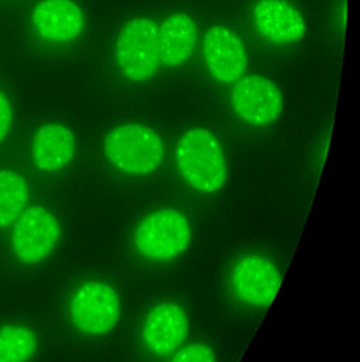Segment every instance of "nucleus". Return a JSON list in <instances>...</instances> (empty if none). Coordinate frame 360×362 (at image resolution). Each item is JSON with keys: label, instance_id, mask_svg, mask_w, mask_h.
<instances>
[{"label": "nucleus", "instance_id": "obj_1", "mask_svg": "<svg viewBox=\"0 0 360 362\" xmlns=\"http://www.w3.org/2000/svg\"><path fill=\"white\" fill-rule=\"evenodd\" d=\"M175 160L186 182L198 192L215 194L227 184L224 149L210 129H189L176 144Z\"/></svg>", "mask_w": 360, "mask_h": 362}, {"label": "nucleus", "instance_id": "obj_2", "mask_svg": "<svg viewBox=\"0 0 360 362\" xmlns=\"http://www.w3.org/2000/svg\"><path fill=\"white\" fill-rule=\"evenodd\" d=\"M104 155L118 170L130 176L154 172L164 159V142L151 128L141 124H124L104 138Z\"/></svg>", "mask_w": 360, "mask_h": 362}, {"label": "nucleus", "instance_id": "obj_3", "mask_svg": "<svg viewBox=\"0 0 360 362\" xmlns=\"http://www.w3.org/2000/svg\"><path fill=\"white\" fill-rule=\"evenodd\" d=\"M137 252L152 262H169L186 253L191 243V225L176 209H157L147 215L134 233Z\"/></svg>", "mask_w": 360, "mask_h": 362}, {"label": "nucleus", "instance_id": "obj_4", "mask_svg": "<svg viewBox=\"0 0 360 362\" xmlns=\"http://www.w3.org/2000/svg\"><path fill=\"white\" fill-rule=\"evenodd\" d=\"M116 62L120 73L133 83L154 77L161 66L157 23L148 18L127 22L116 42Z\"/></svg>", "mask_w": 360, "mask_h": 362}, {"label": "nucleus", "instance_id": "obj_5", "mask_svg": "<svg viewBox=\"0 0 360 362\" xmlns=\"http://www.w3.org/2000/svg\"><path fill=\"white\" fill-rule=\"evenodd\" d=\"M121 303L117 291L104 281H86L73 293L69 304L70 321L86 335H104L120 321Z\"/></svg>", "mask_w": 360, "mask_h": 362}, {"label": "nucleus", "instance_id": "obj_6", "mask_svg": "<svg viewBox=\"0 0 360 362\" xmlns=\"http://www.w3.org/2000/svg\"><path fill=\"white\" fill-rule=\"evenodd\" d=\"M12 226V250L16 259L28 266L45 262L62 236L57 218L40 205L26 208Z\"/></svg>", "mask_w": 360, "mask_h": 362}, {"label": "nucleus", "instance_id": "obj_7", "mask_svg": "<svg viewBox=\"0 0 360 362\" xmlns=\"http://www.w3.org/2000/svg\"><path fill=\"white\" fill-rule=\"evenodd\" d=\"M234 112L252 127H266L275 122L283 110V97L279 87L259 74L241 77L232 93Z\"/></svg>", "mask_w": 360, "mask_h": 362}, {"label": "nucleus", "instance_id": "obj_8", "mask_svg": "<svg viewBox=\"0 0 360 362\" xmlns=\"http://www.w3.org/2000/svg\"><path fill=\"white\" fill-rule=\"evenodd\" d=\"M282 283L276 264L259 255L240 259L231 272V287L240 301L265 308L272 304Z\"/></svg>", "mask_w": 360, "mask_h": 362}, {"label": "nucleus", "instance_id": "obj_9", "mask_svg": "<svg viewBox=\"0 0 360 362\" xmlns=\"http://www.w3.org/2000/svg\"><path fill=\"white\" fill-rule=\"evenodd\" d=\"M204 62L210 76L221 84L237 83L247 70L248 56L241 37L228 28L213 26L203 42Z\"/></svg>", "mask_w": 360, "mask_h": 362}, {"label": "nucleus", "instance_id": "obj_10", "mask_svg": "<svg viewBox=\"0 0 360 362\" xmlns=\"http://www.w3.org/2000/svg\"><path fill=\"white\" fill-rule=\"evenodd\" d=\"M189 331L187 311L176 303L165 301L151 308L142 327V339L152 355L165 356L184 342Z\"/></svg>", "mask_w": 360, "mask_h": 362}, {"label": "nucleus", "instance_id": "obj_11", "mask_svg": "<svg viewBox=\"0 0 360 362\" xmlns=\"http://www.w3.org/2000/svg\"><path fill=\"white\" fill-rule=\"evenodd\" d=\"M254 28L265 40L288 46L306 33L303 15L288 0H259L252 11Z\"/></svg>", "mask_w": 360, "mask_h": 362}, {"label": "nucleus", "instance_id": "obj_12", "mask_svg": "<svg viewBox=\"0 0 360 362\" xmlns=\"http://www.w3.org/2000/svg\"><path fill=\"white\" fill-rule=\"evenodd\" d=\"M36 35L50 43H67L84 29V15L73 0H40L30 16Z\"/></svg>", "mask_w": 360, "mask_h": 362}, {"label": "nucleus", "instance_id": "obj_13", "mask_svg": "<svg viewBox=\"0 0 360 362\" xmlns=\"http://www.w3.org/2000/svg\"><path fill=\"white\" fill-rule=\"evenodd\" d=\"M76 145V136L70 128L62 124H45L33 135L32 160L42 172L62 170L73 160Z\"/></svg>", "mask_w": 360, "mask_h": 362}, {"label": "nucleus", "instance_id": "obj_14", "mask_svg": "<svg viewBox=\"0 0 360 362\" xmlns=\"http://www.w3.org/2000/svg\"><path fill=\"white\" fill-rule=\"evenodd\" d=\"M198 40L196 21L186 13L167 18L158 28V52L164 66L176 67L184 64L194 54Z\"/></svg>", "mask_w": 360, "mask_h": 362}, {"label": "nucleus", "instance_id": "obj_15", "mask_svg": "<svg viewBox=\"0 0 360 362\" xmlns=\"http://www.w3.org/2000/svg\"><path fill=\"white\" fill-rule=\"evenodd\" d=\"M29 184L23 175L0 169V229L12 226L29 202Z\"/></svg>", "mask_w": 360, "mask_h": 362}, {"label": "nucleus", "instance_id": "obj_16", "mask_svg": "<svg viewBox=\"0 0 360 362\" xmlns=\"http://www.w3.org/2000/svg\"><path fill=\"white\" fill-rule=\"evenodd\" d=\"M39 346L36 332L21 324L0 327V362H28Z\"/></svg>", "mask_w": 360, "mask_h": 362}, {"label": "nucleus", "instance_id": "obj_17", "mask_svg": "<svg viewBox=\"0 0 360 362\" xmlns=\"http://www.w3.org/2000/svg\"><path fill=\"white\" fill-rule=\"evenodd\" d=\"M171 362H217L211 346L206 344H190L179 349Z\"/></svg>", "mask_w": 360, "mask_h": 362}, {"label": "nucleus", "instance_id": "obj_18", "mask_svg": "<svg viewBox=\"0 0 360 362\" xmlns=\"http://www.w3.org/2000/svg\"><path fill=\"white\" fill-rule=\"evenodd\" d=\"M13 124V107L11 98L0 90V144L9 135Z\"/></svg>", "mask_w": 360, "mask_h": 362}]
</instances>
